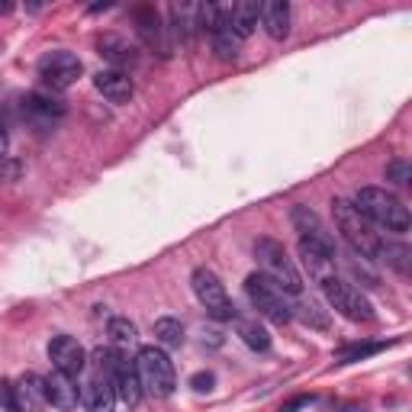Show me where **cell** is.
Instances as JSON below:
<instances>
[{
	"instance_id": "36",
	"label": "cell",
	"mask_w": 412,
	"mask_h": 412,
	"mask_svg": "<svg viewBox=\"0 0 412 412\" xmlns=\"http://www.w3.org/2000/svg\"><path fill=\"white\" fill-rule=\"evenodd\" d=\"M309 403H313V396H306V393H303V396L286 399V403L280 406V412H296V409H303V406H309Z\"/></svg>"
},
{
	"instance_id": "40",
	"label": "cell",
	"mask_w": 412,
	"mask_h": 412,
	"mask_svg": "<svg viewBox=\"0 0 412 412\" xmlns=\"http://www.w3.org/2000/svg\"><path fill=\"white\" fill-rule=\"evenodd\" d=\"M13 10V4H0V13H10Z\"/></svg>"
},
{
	"instance_id": "18",
	"label": "cell",
	"mask_w": 412,
	"mask_h": 412,
	"mask_svg": "<svg viewBox=\"0 0 412 412\" xmlns=\"http://www.w3.org/2000/svg\"><path fill=\"white\" fill-rule=\"evenodd\" d=\"M13 412H39V406L45 403V377L39 374H23L13 384Z\"/></svg>"
},
{
	"instance_id": "20",
	"label": "cell",
	"mask_w": 412,
	"mask_h": 412,
	"mask_svg": "<svg viewBox=\"0 0 412 412\" xmlns=\"http://www.w3.org/2000/svg\"><path fill=\"white\" fill-rule=\"evenodd\" d=\"M300 258H303V267L309 271V277H313L316 284H325L328 277H335V258L325 255L322 248H316V245L300 242Z\"/></svg>"
},
{
	"instance_id": "34",
	"label": "cell",
	"mask_w": 412,
	"mask_h": 412,
	"mask_svg": "<svg viewBox=\"0 0 412 412\" xmlns=\"http://www.w3.org/2000/svg\"><path fill=\"white\" fill-rule=\"evenodd\" d=\"M213 384H216V377H213L210 370H200V374H194V377H190V386H194L196 393H210Z\"/></svg>"
},
{
	"instance_id": "5",
	"label": "cell",
	"mask_w": 412,
	"mask_h": 412,
	"mask_svg": "<svg viewBox=\"0 0 412 412\" xmlns=\"http://www.w3.org/2000/svg\"><path fill=\"white\" fill-rule=\"evenodd\" d=\"M255 258H258V265H261V274H267L284 294L303 296V277H300V271H296L294 258L286 255V248L277 238H258V242H255Z\"/></svg>"
},
{
	"instance_id": "16",
	"label": "cell",
	"mask_w": 412,
	"mask_h": 412,
	"mask_svg": "<svg viewBox=\"0 0 412 412\" xmlns=\"http://www.w3.org/2000/svg\"><path fill=\"white\" fill-rule=\"evenodd\" d=\"M45 403H52L55 409H74L81 403V390H77V380L74 377H65L58 370H52L45 377Z\"/></svg>"
},
{
	"instance_id": "33",
	"label": "cell",
	"mask_w": 412,
	"mask_h": 412,
	"mask_svg": "<svg viewBox=\"0 0 412 412\" xmlns=\"http://www.w3.org/2000/svg\"><path fill=\"white\" fill-rule=\"evenodd\" d=\"M23 174V165L20 161H13V158H0V181H16V177Z\"/></svg>"
},
{
	"instance_id": "8",
	"label": "cell",
	"mask_w": 412,
	"mask_h": 412,
	"mask_svg": "<svg viewBox=\"0 0 412 412\" xmlns=\"http://www.w3.org/2000/svg\"><path fill=\"white\" fill-rule=\"evenodd\" d=\"M81 71H84L81 58L68 49L45 52V55L39 58V77H43V84L52 87V91H68L77 77H81Z\"/></svg>"
},
{
	"instance_id": "2",
	"label": "cell",
	"mask_w": 412,
	"mask_h": 412,
	"mask_svg": "<svg viewBox=\"0 0 412 412\" xmlns=\"http://www.w3.org/2000/svg\"><path fill=\"white\" fill-rule=\"evenodd\" d=\"M332 213H335V226H338V232L345 235V242H348L351 255H357V258H364V261L377 258L380 232L374 229L361 213H357L355 203H351V200H335V203H332Z\"/></svg>"
},
{
	"instance_id": "39",
	"label": "cell",
	"mask_w": 412,
	"mask_h": 412,
	"mask_svg": "<svg viewBox=\"0 0 412 412\" xmlns=\"http://www.w3.org/2000/svg\"><path fill=\"white\" fill-rule=\"evenodd\" d=\"M100 10H110V4H106V0H104V4H94L91 13H100Z\"/></svg>"
},
{
	"instance_id": "35",
	"label": "cell",
	"mask_w": 412,
	"mask_h": 412,
	"mask_svg": "<svg viewBox=\"0 0 412 412\" xmlns=\"http://www.w3.org/2000/svg\"><path fill=\"white\" fill-rule=\"evenodd\" d=\"M0 403H4L7 412H13L16 399H13V384H10V380H0Z\"/></svg>"
},
{
	"instance_id": "15",
	"label": "cell",
	"mask_w": 412,
	"mask_h": 412,
	"mask_svg": "<svg viewBox=\"0 0 412 412\" xmlns=\"http://www.w3.org/2000/svg\"><path fill=\"white\" fill-rule=\"evenodd\" d=\"M94 87H97L100 94H104L110 104H129L135 94V84L133 77L126 74V71H116V68H104L94 74Z\"/></svg>"
},
{
	"instance_id": "37",
	"label": "cell",
	"mask_w": 412,
	"mask_h": 412,
	"mask_svg": "<svg viewBox=\"0 0 412 412\" xmlns=\"http://www.w3.org/2000/svg\"><path fill=\"white\" fill-rule=\"evenodd\" d=\"M7 129H10V113H7V106L0 104V133L7 135Z\"/></svg>"
},
{
	"instance_id": "6",
	"label": "cell",
	"mask_w": 412,
	"mask_h": 412,
	"mask_svg": "<svg viewBox=\"0 0 412 412\" xmlns=\"http://www.w3.org/2000/svg\"><path fill=\"white\" fill-rule=\"evenodd\" d=\"M190 286H194L196 300H200L203 306H206V313H210L216 322H232V319H238V313H235V306H232L229 294H226L223 280H219L216 274L210 271V267H196V271L190 274Z\"/></svg>"
},
{
	"instance_id": "21",
	"label": "cell",
	"mask_w": 412,
	"mask_h": 412,
	"mask_svg": "<svg viewBox=\"0 0 412 412\" xmlns=\"http://www.w3.org/2000/svg\"><path fill=\"white\" fill-rule=\"evenodd\" d=\"M261 26L271 39H286L290 33V7H286V0H267L261 4Z\"/></svg>"
},
{
	"instance_id": "19",
	"label": "cell",
	"mask_w": 412,
	"mask_h": 412,
	"mask_svg": "<svg viewBox=\"0 0 412 412\" xmlns=\"http://www.w3.org/2000/svg\"><path fill=\"white\" fill-rule=\"evenodd\" d=\"M113 386H116V399H123L126 406H139L142 399V384H139V374H135V364L119 357L116 370H113Z\"/></svg>"
},
{
	"instance_id": "25",
	"label": "cell",
	"mask_w": 412,
	"mask_h": 412,
	"mask_svg": "<svg viewBox=\"0 0 412 412\" xmlns=\"http://www.w3.org/2000/svg\"><path fill=\"white\" fill-rule=\"evenodd\" d=\"M155 342H158V348H181L184 345V325L181 319H174V316H161V319H155Z\"/></svg>"
},
{
	"instance_id": "29",
	"label": "cell",
	"mask_w": 412,
	"mask_h": 412,
	"mask_svg": "<svg viewBox=\"0 0 412 412\" xmlns=\"http://www.w3.org/2000/svg\"><path fill=\"white\" fill-rule=\"evenodd\" d=\"M213 52H216V58H223V62H235L238 52H242V39H238L232 29H223V33H213Z\"/></svg>"
},
{
	"instance_id": "28",
	"label": "cell",
	"mask_w": 412,
	"mask_h": 412,
	"mask_svg": "<svg viewBox=\"0 0 412 412\" xmlns=\"http://www.w3.org/2000/svg\"><path fill=\"white\" fill-rule=\"evenodd\" d=\"M106 335H110L113 345H133L139 338V328H135V322L129 316H113L106 322Z\"/></svg>"
},
{
	"instance_id": "27",
	"label": "cell",
	"mask_w": 412,
	"mask_h": 412,
	"mask_svg": "<svg viewBox=\"0 0 412 412\" xmlns=\"http://www.w3.org/2000/svg\"><path fill=\"white\" fill-rule=\"evenodd\" d=\"M393 342H355V345H345V348L335 351V364H355V361H364L370 355H380L386 351Z\"/></svg>"
},
{
	"instance_id": "4",
	"label": "cell",
	"mask_w": 412,
	"mask_h": 412,
	"mask_svg": "<svg viewBox=\"0 0 412 412\" xmlns=\"http://www.w3.org/2000/svg\"><path fill=\"white\" fill-rule=\"evenodd\" d=\"M135 374H139V384L145 393L158 399H168L171 393L177 390V374L174 364H171L168 351L158 348V345H145L139 348V357H135Z\"/></svg>"
},
{
	"instance_id": "10",
	"label": "cell",
	"mask_w": 412,
	"mask_h": 412,
	"mask_svg": "<svg viewBox=\"0 0 412 412\" xmlns=\"http://www.w3.org/2000/svg\"><path fill=\"white\" fill-rule=\"evenodd\" d=\"M290 223H294V229L300 232V242H309L316 245V248H322L325 255H332L335 258L338 255V245H335V235L328 232V226L319 219V213L309 210V206H303V203H296L294 210H290Z\"/></svg>"
},
{
	"instance_id": "24",
	"label": "cell",
	"mask_w": 412,
	"mask_h": 412,
	"mask_svg": "<svg viewBox=\"0 0 412 412\" xmlns=\"http://www.w3.org/2000/svg\"><path fill=\"white\" fill-rule=\"evenodd\" d=\"M294 319H300L306 328H319V332H325V328L332 325V319H328L325 309H322L316 300H306V296H296L294 300Z\"/></svg>"
},
{
	"instance_id": "13",
	"label": "cell",
	"mask_w": 412,
	"mask_h": 412,
	"mask_svg": "<svg viewBox=\"0 0 412 412\" xmlns=\"http://www.w3.org/2000/svg\"><path fill=\"white\" fill-rule=\"evenodd\" d=\"M97 52L116 71L135 68V65H139V49L129 43L126 35H119V33H104V35H100V39H97Z\"/></svg>"
},
{
	"instance_id": "1",
	"label": "cell",
	"mask_w": 412,
	"mask_h": 412,
	"mask_svg": "<svg viewBox=\"0 0 412 412\" xmlns=\"http://www.w3.org/2000/svg\"><path fill=\"white\" fill-rule=\"evenodd\" d=\"M357 206L364 219L370 226H380V229L393 232V235H403L409 232V210H406V203L399 200L396 194H390L386 187H361L351 200Z\"/></svg>"
},
{
	"instance_id": "23",
	"label": "cell",
	"mask_w": 412,
	"mask_h": 412,
	"mask_svg": "<svg viewBox=\"0 0 412 412\" xmlns=\"http://www.w3.org/2000/svg\"><path fill=\"white\" fill-rule=\"evenodd\" d=\"M258 23H261V4H255V0H238V4H232V33L238 39H248L258 29Z\"/></svg>"
},
{
	"instance_id": "14",
	"label": "cell",
	"mask_w": 412,
	"mask_h": 412,
	"mask_svg": "<svg viewBox=\"0 0 412 412\" xmlns=\"http://www.w3.org/2000/svg\"><path fill=\"white\" fill-rule=\"evenodd\" d=\"M81 406L87 412H113V406H116V386H113V380L94 370V377L81 386Z\"/></svg>"
},
{
	"instance_id": "12",
	"label": "cell",
	"mask_w": 412,
	"mask_h": 412,
	"mask_svg": "<svg viewBox=\"0 0 412 412\" xmlns=\"http://www.w3.org/2000/svg\"><path fill=\"white\" fill-rule=\"evenodd\" d=\"M68 104L62 97H52L45 91H33L23 97V116L33 123L35 129H55L58 119H65Z\"/></svg>"
},
{
	"instance_id": "32",
	"label": "cell",
	"mask_w": 412,
	"mask_h": 412,
	"mask_svg": "<svg viewBox=\"0 0 412 412\" xmlns=\"http://www.w3.org/2000/svg\"><path fill=\"white\" fill-rule=\"evenodd\" d=\"M409 174H412V168H409V161L406 158H393L390 165H386V181H393V184H409Z\"/></svg>"
},
{
	"instance_id": "26",
	"label": "cell",
	"mask_w": 412,
	"mask_h": 412,
	"mask_svg": "<svg viewBox=\"0 0 412 412\" xmlns=\"http://www.w3.org/2000/svg\"><path fill=\"white\" fill-rule=\"evenodd\" d=\"M235 332L252 351H267V348H271V335H267V328L261 325L258 319H235Z\"/></svg>"
},
{
	"instance_id": "7",
	"label": "cell",
	"mask_w": 412,
	"mask_h": 412,
	"mask_svg": "<svg viewBox=\"0 0 412 412\" xmlns=\"http://www.w3.org/2000/svg\"><path fill=\"white\" fill-rule=\"evenodd\" d=\"M322 286V294H325L328 306L335 309V313H342L345 319L351 322H370L374 319V306L367 303V296L357 290L355 284H348V280L342 277H328Z\"/></svg>"
},
{
	"instance_id": "11",
	"label": "cell",
	"mask_w": 412,
	"mask_h": 412,
	"mask_svg": "<svg viewBox=\"0 0 412 412\" xmlns=\"http://www.w3.org/2000/svg\"><path fill=\"white\" fill-rule=\"evenodd\" d=\"M49 361H52V367H55L58 374L77 380L87 370V351H84V345L77 342V338L55 335L49 342Z\"/></svg>"
},
{
	"instance_id": "3",
	"label": "cell",
	"mask_w": 412,
	"mask_h": 412,
	"mask_svg": "<svg viewBox=\"0 0 412 412\" xmlns=\"http://www.w3.org/2000/svg\"><path fill=\"white\" fill-rule=\"evenodd\" d=\"M245 294L252 300V306L258 309V316H265L274 325H286L294 322V296L284 294L267 274H248L245 277Z\"/></svg>"
},
{
	"instance_id": "9",
	"label": "cell",
	"mask_w": 412,
	"mask_h": 412,
	"mask_svg": "<svg viewBox=\"0 0 412 412\" xmlns=\"http://www.w3.org/2000/svg\"><path fill=\"white\" fill-rule=\"evenodd\" d=\"M133 23L139 39L148 45L152 52H158L161 58L174 55V39H171V29L161 23V13L152 7V4H142V7L133 10Z\"/></svg>"
},
{
	"instance_id": "22",
	"label": "cell",
	"mask_w": 412,
	"mask_h": 412,
	"mask_svg": "<svg viewBox=\"0 0 412 412\" xmlns=\"http://www.w3.org/2000/svg\"><path fill=\"white\" fill-rule=\"evenodd\" d=\"M377 261H384L386 267H393L403 277H409V271H412V252H409V245L399 242V238H380Z\"/></svg>"
},
{
	"instance_id": "30",
	"label": "cell",
	"mask_w": 412,
	"mask_h": 412,
	"mask_svg": "<svg viewBox=\"0 0 412 412\" xmlns=\"http://www.w3.org/2000/svg\"><path fill=\"white\" fill-rule=\"evenodd\" d=\"M119 357H123V355H116L113 348H97L91 355V361H94V370H97V374H104V377H113V370H116Z\"/></svg>"
},
{
	"instance_id": "38",
	"label": "cell",
	"mask_w": 412,
	"mask_h": 412,
	"mask_svg": "<svg viewBox=\"0 0 412 412\" xmlns=\"http://www.w3.org/2000/svg\"><path fill=\"white\" fill-rule=\"evenodd\" d=\"M4 155H7V135L0 133V158H4Z\"/></svg>"
},
{
	"instance_id": "17",
	"label": "cell",
	"mask_w": 412,
	"mask_h": 412,
	"mask_svg": "<svg viewBox=\"0 0 412 412\" xmlns=\"http://www.w3.org/2000/svg\"><path fill=\"white\" fill-rule=\"evenodd\" d=\"M171 39L174 43H190L200 33V4H171Z\"/></svg>"
},
{
	"instance_id": "31",
	"label": "cell",
	"mask_w": 412,
	"mask_h": 412,
	"mask_svg": "<svg viewBox=\"0 0 412 412\" xmlns=\"http://www.w3.org/2000/svg\"><path fill=\"white\" fill-rule=\"evenodd\" d=\"M348 267H351V274H355V280H361V286H367V290H374V286H380V277L374 271L367 267V261L364 258H357V255H351L348 258Z\"/></svg>"
}]
</instances>
